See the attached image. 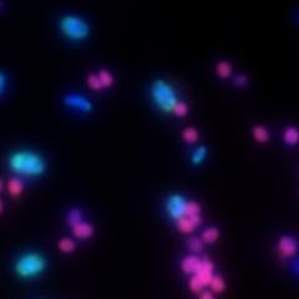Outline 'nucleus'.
<instances>
[{"mask_svg":"<svg viewBox=\"0 0 299 299\" xmlns=\"http://www.w3.org/2000/svg\"><path fill=\"white\" fill-rule=\"evenodd\" d=\"M284 141L288 145H297L299 142V130L295 127H287L284 130Z\"/></svg>","mask_w":299,"mask_h":299,"instance_id":"10","label":"nucleus"},{"mask_svg":"<svg viewBox=\"0 0 299 299\" xmlns=\"http://www.w3.org/2000/svg\"><path fill=\"white\" fill-rule=\"evenodd\" d=\"M218 72L222 78H226V76L230 75L231 74L230 65H228L227 62H221V64L218 65Z\"/></svg>","mask_w":299,"mask_h":299,"instance_id":"20","label":"nucleus"},{"mask_svg":"<svg viewBox=\"0 0 299 299\" xmlns=\"http://www.w3.org/2000/svg\"><path fill=\"white\" fill-rule=\"evenodd\" d=\"M2 190H3V182L0 181V192H2Z\"/></svg>","mask_w":299,"mask_h":299,"instance_id":"25","label":"nucleus"},{"mask_svg":"<svg viewBox=\"0 0 299 299\" xmlns=\"http://www.w3.org/2000/svg\"><path fill=\"white\" fill-rule=\"evenodd\" d=\"M187 113H189V107H187V105L184 104V102H182V101H179L177 104V106L175 107V110H173V114H175V115L179 116V118L184 116Z\"/></svg>","mask_w":299,"mask_h":299,"instance_id":"19","label":"nucleus"},{"mask_svg":"<svg viewBox=\"0 0 299 299\" xmlns=\"http://www.w3.org/2000/svg\"><path fill=\"white\" fill-rule=\"evenodd\" d=\"M46 268V259L38 252H28L18 258L15 272L21 278H35Z\"/></svg>","mask_w":299,"mask_h":299,"instance_id":"3","label":"nucleus"},{"mask_svg":"<svg viewBox=\"0 0 299 299\" xmlns=\"http://www.w3.org/2000/svg\"><path fill=\"white\" fill-rule=\"evenodd\" d=\"M298 244L297 241L294 238L289 237V236H284L279 239L278 242V251L281 253L282 257H293L295 253H297Z\"/></svg>","mask_w":299,"mask_h":299,"instance_id":"6","label":"nucleus"},{"mask_svg":"<svg viewBox=\"0 0 299 299\" xmlns=\"http://www.w3.org/2000/svg\"><path fill=\"white\" fill-rule=\"evenodd\" d=\"M200 299H214V297H213V294H212L211 292H208V290H205V292H201Z\"/></svg>","mask_w":299,"mask_h":299,"instance_id":"23","label":"nucleus"},{"mask_svg":"<svg viewBox=\"0 0 299 299\" xmlns=\"http://www.w3.org/2000/svg\"><path fill=\"white\" fill-rule=\"evenodd\" d=\"M9 167L19 177H39L46 170V162L31 150L15 151L9 157Z\"/></svg>","mask_w":299,"mask_h":299,"instance_id":"1","label":"nucleus"},{"mask_svg":"<svg viewBox=\"0 0 299 299\" xmlns=\"http://www.w3.org/2000/svg\"><path fill=\"white\" fill-rule=\"evenodd\" d=\"M97 76H99L102 89L108 88V86H111L114 84V76L111 72H108L107 70H101L100 72H97Z\"/></svg>","mask_w":299,"mask_h":299,"instance_id":"12","label":"nucleus"},{"mask_svg":"<svg viewBox=\"0 0 299 299\" xmlns=\"http://www.w3.org/2000/svg\"><path fill=\"white\" fill-rule=\"evenodd\" d=\"M88 85L91 88L92 90H95V91H99V90H102V85L101 83H100V79L97 74H90L88 76Z\"/></svg>","mask_w":299,"mask_h":299,"instance_id":"14","label":"nucleus"},{"mask_svg":"<svg viewBox=\"0 0 299 299\" xmlns=\"http://www.w3.org/2000/svg\"><path fill=\"white\" fill-rule=\"evenodd\" d=\"M5 88H7V76L3 71H0V95L4 92Z\"/></svg>","mask_w":299,"mask_h":299,"instance_id":"21","label":"nucleus"},{"mask_svg":"<svg viewBox=\"0 0 299 299\" xmlns=\"http://www.w3.org/2000/svg\"><path fill=\"white\" fill-rule=\"evenodd\" d=\"M190 248H191L192 251H198V249L201 248V242L198 241V239H191V242H190Z\"/></svg>","mask_w":299,"mask_h":299,"instance_id":"22","label":"nucleus"},{"mask_svg":"<svg viewBox=\"0 0 299 299\" xmlns=\"http://www.w3.org/2000/svg\"><path fill=\"white\" fill-rule=\"evenodd\" d=\"M8 192L12 197H19L24 192V182L20 177H13L8 182Z\"/></svg>","mask_w":299,"mask_h":299,"instance_id":"9","label":"nucleus"},{"mask_svg":"<svg viewBox=\"0 0 299 299\" xmlns=\"http://www.w3.org/2000/svg\"><path fill=\"white\" fill-rule=\"evenodd\" d=\"M94 226L89 223V222L81 221L72 226V235L79 239H88L94 235Z\"/></svg>","mask_w":299,"mask_h":299,"instance_id":"8","label":"nucleus"},{"mask_svg":"<svg viewBox=\"0 0 299 299\" xmlns=\"http://www.w3.org/2000/svg\"><path fill=\"white\" fill-rule=\"evenodd\" d=\"M187 206H189V201L182 195L175 194L170 196L166 201V212L168 217L176 222L186 216Z\"/></svg>","mask_w":299,"mask_h":299,"instance_id":"5","label":"nucleus"},{"mask_svg":"<svg viewBox=\"0 0 299 299\" xmlns=\"http://www.w3.org/2000/svg\"><path fill=\"white\" fill-rule=\"evenodd\" d=\"M81 221H83V212L80 209L75 208L69 212V214H67V223L71 226V227Z\"/></svg>","mask_w":299,"mask_h":299,"instance_id":"13","label":"nucleus"},{"mask_svg":"<svg viewBox=\"0 0 299 299\" xmlns=\"http://www.w3.org/2000/svg\"><path fill=\"white\" fill-rule=\"evenodd\" d=\"M218 237V231L216 228H211V230H206L202 235V241L206 242V243H209V242H214Z\"/></svg>","mask_w":299,"mask_h":299,"instance_id":"15","label":"nucleus"},{"mask_svg":"<svg viewBox=\"0 0 299 299\" xmlns=\"http://www.w3.org/2000/svg\"><path fill=\"white\" fill-rule=\"evenodd\" d=\"M59 249L64 253H71L76 249V243L71 238H62L59 242Z\"/></svg>","mask_w":299,"mask_h":299,"instance_id":"11","label":"nucleus"},{"mask_svg":"<svg viewBox=\"0 0 299 299\" xmlns=\"http://www.w3.org/2000/svg\"><path fill=\"white\" fill-rule=\"evenodd\" d=\"M60 30L67 39L75 42L86 39L90 34L89 24L83 18L76 15H65L60 20Z\"/></svg>","mask_w":299,"mask_h":299,"instance_id":"4","label":"nucleus"},{"mask_svg":"<svg viewBox=\"0 0 299 299\" xmlns=\"http://www.w3.org/2000/svg\"><path fill=\"white\" fill-rule=\"evenodd\" d=\"M183 138L186 142H190V143H194L197 141V137H198V132L197 130L192 129V127H189V129H186L183 131Z\"/></svg>","mask_w":299,"mask_h":299,"instance_id":"16","label":"nucleus"},{"mask_svg":"<svg viewBox=\"0 0 299 299\" xmlns=\"http://www.w3.org/2000/svg\"><path fill=\"white\" fill-rule=\"evenodd\" d=\"M205 157H206V148L200 147L196 150L194 155H192V161H194V164H200V162L203 161Z\"/></svg>","mask_w":299,"mask_h":299,"instance_id":"17","label":"nucleus"},{"mask_svg":"<svg viewBox=\"0 0 299 299\" xmlns=\"http://www.w3.org/2000/svg\"><path fill=\"white\" fill-rule=\"evenodd\" d=\"M65 104L70 106V107L76 108V110L85 111V113H89V111H91L92 108L91 102H90L86 97L81 96V95H78V94H71L69 95V96L65 97Z\"/></svg>","mask_w":299,"mask_h":299,"instance_id":"7","label":"nucleus"},{"mask_svg":"<svg viewBox=\"0 0 299 299\" xmlns=\"http://www.w3.org/2000/svg\"><path fill=\"white\" fill-rule=\"evenodd\" d=\"M253 134H254V137L257 138L258 141H267L268 138V132L267 130L263 129V127H255L253 130Z\"/></svg>","mask_w":299,"mask_h":299,"instance_id":"18","label":"nucleus"},{"mask_svg":"<svg viewBox=\"0 0 299 299\" xmlns=\"http://www.w3.org/2000/svg\"><path fill=\"white\" fill-rule=\"evenodd\" d=\"M151 96L157 107L164 113H173L179 102L176 91L165 80H157L152 84Z\"/></svg>","mask_w":299,"mask_h":299,"instance_id":"2","label":"nucleus"},{"mask_svg":"<svg viewBox=\"0 0 299 299\" xmlns=\"http://www.w3.org/2000/svg\"><path fill=\"white\" fill-rule=\"evenodd\" d=\"M3 209H4V205H3V201L0 200V214L3 213Z\"/></svg>","mask_w":299,"mask_h":299,"instance_id":"24","label":"nucleus"}]
</instances>
